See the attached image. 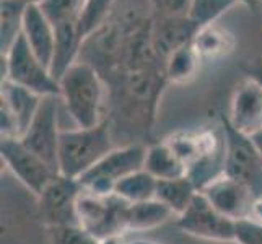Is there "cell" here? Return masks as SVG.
Returning <instances> with one entry per match:
<instances>
[{
  "instance_id": "1",
  "label": "cell",
  "mask_w": 262,
  "mask_h": 244,
  "mask_svg": "<svg viewBox=\"0 0 262 244\" xmlns=\"http://www.w3.org/2000/svg\"><path fill=\"white\" fill-rule=\"evenodd\" d=\"M60 99L75 127H96L104 122L106 81L86 60H78L59 80Z\"/></svg>"
},
{
  "instance_id": "2",
  "label": "cell",
  "mask_w": 262,
  "mask_h": 244,
  "mask_svg": "<svg viewBox=\"0 0 262 244\" xmlns=\"http://www.w3.org/2000/svg\"><path fill=\"white\" fill-rule=\"evenodd\" d=\"M116 147L110 121L96 127L62 129L59 142V174L80 179Z\"/></svg>"
},
{
  "instance_id": "3",
  "label": "cell",
  "mask_w": 262,
  "mask_h": 244,
  "mask_svg": "<svg viewBox=\"0 0 262 244\" xmlns=\"http://www.w3.org/2000/svg\"><path fill=\"white\" fill-rule=\"evenodd\" d=\"M147 148L143 143L132 142L122 147H114L107 155L78 179L82 189L95 195H114L116 184L145 166Z\"/></svg>"
},
{
  "instance_id": "4",
  "label": "cell",
  "mask_w": 262,
  "mask_h": 244,
  "mask_svg": "<svg viewBox=\"0 0 262 244\" xmlns=\"http://www.w3.org/2000/svg\"><path fill=\"white\" fill-rule=\"evenodd\" d=\"M225 168L223 174L243 186L256 195L262 197V157L254 142L246 134H241L228 122L227 116L222 117Z\"/></svg>"
},
{
  "instance_id": "5",
  "label": "cell",
  "mask_w": 262,
  "mask_h": 244,
  "mask_svg": "<svg viewBox=\"0 0 262 244\" xmlns=\"http://www.w3.org/2000/svg\"><path fill=\"white\" fill-rule=\"evenodd\" d=\"M2 81L28 88L39 96H60L59 81L52 77L49 67L36 57L25 36L20 34L7 54H2Z\"/></svg>"
},
{
  "instance_id": "6",
  "label": "cell",
  "mask_w": 262,
  "mask_h": 244,
  "mask_svg": "<svg viewBox=\"0 0 262 244\" xmlns=\"http://www.w3.org/2000/svg\"><path fill=\"white\" fill-rule=\"evenodd\" d=\"M0 158L5 168L36 197L59 174L42 158L25 147L20 139H2Z\"/></svg>"
},
{
  "instance_id": "7",
  "label": "cell",
  "mask_w": 262,
  "mask_h": 244,
  "mask_svg": "<svg viewBox=\"0 0 262 244\" xmlns=\"http://www.w3.org/2000/svg\"><path fill=\"white\" fill-rule=\"evenodd\" d=\"M127 205V202L116 194L103 197L82 189L77 204L78 225L95 234L98 239L111 236V234H122L125 233L124 215Z\"/></svg>"
},
{
  "instance_id": "8",
  "label": "cell",
  "mask_w": 262,
  "mask_h": 244,
  "mask_svg": "<svg viewBox=\"0 0 262 244\" xmlns=\"http://www.w3.org/2000/svg\"><path fill=\"white\" fill-rule=\"evenodd\" d=\"M176 227L194 238L215 241V242H234L236 221L220 213L199 192L184 213L176 216Z\"/></svg>"
},
{
  "instance_id": "9",
  "label": "cell",
  "mask_w": 262,
  "mask_h": 244,
  "mask_svg": "<svg viewBox=\"0 0 262 244\" xmlns=\"http://www.w3.org/2000/svg\"><path fill=\"white\" fill-rule=\"evenodd\" d=\"M82 194V184L78 179L57 174L51 184L36 197L38 215L46 228L78 225L77 204Z\"/></svg>"
},
{
  "instance_id": "10",
  "label": "cell",
  "mask_w": 262,
  "mask_h": 244,
  "mask_svg": "<svg viewBox=\"0 0 262 244\" xmlns=\"http://www.w3.org/2000/svg\"><path fill=\"white\" fill-rule=\"evenodd\" d=\"M60 96H44L42 103L36 113L33 122L30 124L20 140L28 147L33 153L42 158L49 166L59 173V142L60 132L59 127V106Z\"/></svg>"
},
{
  "instance_id": "11",
  "label": "cell",
  "mask_w": 262,
  "mask_h": 244,
  "mask_svg": "<svg viewBox=\"0 0 262 244\" xmlns=\"http://www.w3.org/2000/svg\"><path fill=\"white\" fill-rule=\"evenodd\" d=\"M216 210L233 221L252 218L256 195L246 186L228 176H219L201 191Z\"/></svg>"
},
{
  "instance_id": "12",
  "label": "cell",
  "mask_w": 262,
  "mask_h": 244,
  "mask_svg": "<svg viewBox=\"0 0 262 244\" xmlns=\"http://www.w3.org/2000/svg\"><path fill=\"white\" fill-rule=\"evenodd\" d=\"M227 119L234 129L249 137L262 130V86L256 78L248 75L236 85Z\"/></svg>"
},
{
  "instance_id": "13",
  "label": "cell",
  "mask_w": 262,
  "mask_h": 244,
  "mask_svg": "<svg viewBox=\"0 0 262 244\" xmlns=\"http://www.w3.org/2000/svg\"><path fill=\"white\" fill-rule=\"evenodd\" d=\"M21 34L30 44L31 51L36 54V57L51 70L54 46H56V28L38 4H28L26 7Z\"/></svg>"
},
{
  "instance_id": "14",
  "label": "cell",
  "mask_w": 262,
  "mask_h": 244,
  "mask_svg": "<svg viewBox=\"0 0 262 244\" xmlns=\"http://www.w3.org/2000/svg\"><path fill=\"white\" fill-rule=\"evenodd\" d=\"M195 33L197 26L187 16H160V21L151 25L153 49H155L158 59L165 64L169 54L191 42Z\"/></svg>"
},
{
  "instance_id": "15",
  "label": "cell",
  "mask_w": 262,
  "mask_h": 244,
  "mask_svg": "<svg viewBox=\"0 0 262 244\" xmlns=\"http://www.w3.org/2000/svg\"><path fill=\"white\" fill-rule=\"evenodd\" d=\"M42 98L28 88L15 85L12 81H2L0 85V106L10 113L20 132V137L28 130L36 113L42 103Z\"/></svg>"
},
{
  "instance_id": "16",
  "label": "cell",
  "mask_w": 262,
  "mask_h": 244,
  "mask_svg": "<svg viewBox=\"0 0 262 244\" xmlns=\"http://www.w3.org/2000/svg\"><path fill=\"white\" fill-rule=\"evenodd\" d=\"M54 28H56V46L51 62V74L59 81L60 77L80 60L85 41L78 33L77 21L59 23Z\"/></svg>"
},
{
  "instance_id": "17",
  "label": "cell",
  "mask_w": 262,
  "mask_h": 244,
  "mask_svg": "<svg viewBox=\"0 0 262 244\" xmlns=\"http://www.w3.org/2000/svg\"><path fill=\"white\" fill-rule=\"evenodd\" d=\"M191 42L202 60H215L225 57L236 48L234 34L219 23H212L199 28Z\"/></svg>"
},
{
  "instance_id": "18",
  "label": "cell",
  "mask_w": 262,
  "mask_h": 244,
  "mask_svg": "<svg viewBox=\"0 0 262 244\" xmlns=\"http://www.w3.org/2000/svg\"><path fill=\"white\" fill-rule=\"evenodd\" d=\"M173 216L174 213L165 204H161L158 198H151V201L139 204H129L124 215V230L125 233L155 230L161 225H165Z\"/></svg>"
},
{
  "instance_id": "19",
  "label": "cell",
  "mask_w": 262,
  "mask_h": 244,
  "mask_svg": "<svg viewBox=\"0 0 262 244\" xmlns=\"http://www.w3.org/2000/svg\"><path fill=\"white\" fill-rule=\"evenodd\" d=\"M143 169H147L158 181L187 176L186 165L178 158V155L171 150V147L165 140L155 143V145H150L147 148L145 166H143Z\"/></svg>"
},
{
  "instance_id": "20",
  "label": "cell",
  "mask_w": 262,
  "mask_h": 244,
  "mask_svg": "<svg viewBox=\"0 0 262 244\" xmlns=\"http://www.w3.org/2000/svg\"><path fill=\"white\" fill-rule=\"evenodd\" d=\"M201 56L195 52L192 42L178 48L168 56L165 62V77L168 83L186 85L199 75Z\"/></svg>"
},
{
  "instance_id": "21",
  "label": "cell",
  "mask_w": 262,
  "mask_h": 244,
  "mask_svg": "<svg viewBox=\"0 0 262 244\" xmlns=\"http://www.w3.org/2000/svg\"><path fill=\"white\" fill-rule=\"evenodd\" d=\"M197 194L199 191L195 184L187 176H183L176 179L158 181L155 198L165 204L174 213V216H179L187 210V207L191 205Z\"/></svg>"
},
{
  "instance_id": "22",
  "label": "cell",
  "mask_w": 262,
  "mask_h": 244,
  "mask_svg": "<svg viewBox=\"0 0 262 244\" xmlns=\"http://www.w3.org/2000/svg\"><path fill=\"white\" fill-rule=\"evenodd\" d=\"M25 0H0V51L7 54L23 30Z\"/></svg>"
},
{
  "instance_id": "23",
  "label": "cell",
  "mask_w": 262,
  "mask_h": 244,
  "mask_svg": "<svg viewBox=\"0 0 262 244\" xmlns=\"http://www.w3.org/2000/svg\"><path fill=\"white\" fill-rule=\"evenodd\" d=\"M158 179L153 178L147 169H140L116 184L114 194L127 204H139L151 201L157 195Z\"/></svg>"
},
{
  "instance_id": "24",
  "label": "cell",
  "mask_w": 262,
  "mask_h": 244,
  "mask_svg": "<svg viewBox=\"0 0 262 244\" xmlns=\"http://www.w3.org/2000/svg\"><path fill=\"white\" fill-rule=\"evenodd\" d=\"M114 4L116 0H85L77 18L78 33L85 42L107 23Z\"/></svg>"
},
{
  "instance_id": "25",
  "label": "cell",
  "mask_w": 262,
  "mask_h": 244,
  "mask_svg": "<svg viewBox=\"0 0 262 244\" xmlns=\"http://www.w3.org/2000/svg\"><path fill=\"white\" fill-rule=\"evenodd\" d=\"M238 4H241L239 0H191L187 18L199 30L202 26L219 23L220 18Z\"/></svg>"
},
{
  "instance_id": "26",
  "label": "cell",
  "mask_w": 262,
  "mask_h": 244,
  "mask_svg": "<svg viewBox=\"0 0 262 244\" xmlns=\"http://www.w3.org/2000/svg\"><path fill=\"white\" fill-rule=\"evenodd\" d=\"M85 0H42L41 10L48 20L56 26L66 21H77Z\"/></svg>"
},
{
  "instance_id": "27",
  "label": "cell",
  "mask_w": 262,
  "mask_h": 244,
  "mask_svg": "<svg viewBox=\"0 0 262 244\" xmlns=\"http://www.w3.org/2000/svg\"><path fill=\"white\" fill-rule=\"evenodd\" d=\"M48 230L49 244H99V239L80 225L54 227Z\"/></svg>"
},
{
  "instance_id": "28",
  "label": "cell",
  "mask_w": 262,
  "mask_h": 244,
  "mask_svg": "<svg viewBox=\"0 0 262 244\" xmlns=\"http://www.w3.org/2000/svg\"><path fill=\"white\" fill-rule=\"evenodd\" d=\"M234 236L236 244H262V223L254 218L236 221Z\"/></svg>"
},
{
  "instance_id": "29",
  "label": "cell",
  "mask_w": 262,
  "mask_h": 244,
  "mask_svg": "<svg viewBox=\"0 0 262 244\" xmlns=\"http://www.w3.org/2000/svg\"><path fill=\"white\" fill-rule=\"evenodd\" d=\"M148 5L163 18L187 16L191 0H147Z\"/></svg>"
},
{
  "instance_id": "30",
  "label": "cell",
  "mask_w": 262,
  "mask_h": 244,
  "mask_svg": "<svg viewBox=\"0 0 262 244\" xmlns=\"http://www.w3.org/2000/svg\"><path fill=\"white\" fill-rule=\"evenodd\" d=\"M99 244H127V242L124 241L122 234H111V236L99 239Z\"/></svg>"
},
{
  "instance_id": "31",
  "label": "cell",
  "mask_w": 262,
  "mask_h": 244,
  "mask_svg": "<svg viewBox=\"0 0 262 244\" xmlns=\"http://www.w3.org/2000/svg\"><path fill=\"white\" fill-rule=\"evenodd\" d=\"M249 77H252V78H256L259 83H260V86H262V64H257L256 67H252L251 70H249V74H248Z\"/></svg>"
},
{
  "instance_id": "32",
  "label": "cell",
  "mask_w": 262,
  "mask_h": 244,
  "mask_svg": "<svg viewBox=\"0 0 262 244\" xmlns=\"http://www.w3.org/2000/svg\"><path fill=\"white\" fill-rule=\"evenodd\" d=\"M252 218L262 223V197H259L254 204V215H252Z\"/></svg>"
},
{
  "instance_id": "33",
  "label": "cell",
  "mask_w": 262,
  "mask_h": 244,
  "mask_svg": "<svg viewBox=\"0 0 262 244\" xmlns=\"http://www.w3.org/2000/svg\"><path fill=\"white\" fill-rule=\"evenodd\" d=\"M251 139H252V142H254V145H256V148L259 150V153H260V157H262V130L256 132L254 135H251Z\"/></svg>"
},
{
  "instance_id": "34",
  "label": "cell",
  "mask_w": 262,
  "mask_h": 244,
  "mask_svg": "<svg viewBox=\"0 0 262 244\" xmlns=\"http://www.w3.org/2000/svg\"><path fill=\"white\" fill-rule=\"evenodd\" d=\"M127 244H165V242H158V241H153V239H132Z\"/></svg>"
},
{
  "instance_id": "35",
  "label": "cell",
  "mask_w": 262,
  "mask_h": 244,
  "mask_svg": "<svg viewBox=\"0 0 262 244\" xmlns=\"http://www.w3.org/2000/svg\"><path fill=\"white\" fill-rule=\"evenodd\" d=\"M25 2H26V4H38V5H39V4L42 2V0H25Z\"/></svg>"
}]
</instances>
